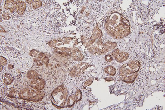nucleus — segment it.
Here are the masks:
<instances>
[{
	"label": "nucleus",
	"mask_w": 165,
	"mask_h": 110,
	"mask_svg": "<svg viewBox=\"0 0 165 110\" xmlns=\"http://www.w3.org/2000/svg\"><path fill=\"white\" fill-rule=\"evenodd\" d=\"M38 76V73L34 71H30L27 74V77L30 79H35V77H37Z\"/></svg>",
	"instance_id": "obj_16"
},
{
	"label": "nucleus",
	"mask_w": 165,
	"mask_h": 110,
	"mask_svg": "<svg viewBox=\"0 0 165 110\" xmlns=\"http://www.w3.org/2000/svg\"><path fill=\"white\" fill-rule=\"evenodd\" d=\"M5 8L13 12L17 8V1H6L5 3Z\"/></svg>",
	"instance_id": "obj_10"
},
{
	"label": "nucleus",
	"mask_w": 165,
	"mask_h": 110,
	"mask_svg": "<svg viewBox=\"0 0 165 110\" xmlns=\"http://www.w3.org/2000/svg\"><path fill=\"white\" fill-rule=\"evenodd\" d=\"M20 97L24 100L30 101L31 96V89L24 88L20 92Z\"/></svg>",
	"instance_id": "obj_11"
},
{
	"label": "nucleus",
	"mask_w": 165,
	"mask_h": 110,
	"mask_svg": "<svg viewBox=\"0 0 165 110\" xmlns=\"http://www.w3.org/2000/svg\"><path fill=\"white\" fill-rule=\"evenodd\" d=\"M105 28L109 35L117 39L127 36L130 32L128 20L117 12L111 14L105 24Z\"/></svg>",
	"instance_id": "obj_1"
},
{
	"label": "nucleus",
	"mask_w": 165,
	"mask_h": 110,
	"mask_svg": "<svg viewBox=\"0 0 165 110\" xmlns=\"http://www.w3.org/2000/svg\"><path fill=\"white\" fill-rule=\"evenodd\" d=\"M105 72L110 75L114 76L116 73L115 68L112 66H108L105 68Z\"/></svg>",
	"instance_id": "obj_14"
},
{
	"label": "nucleus",
	"mask_w": 165,
	"mask_h": 110,
	"mask_svg": "<svg viewBox=\"0 0 165 110\" xmlns=\"http://www.w3.org/2000/svg\"><path fill=\"white\" fill-rule=\"evenodd\" d=\"M75 98H76V101H78L80 100L82 98V94L81 91L79 90H77L75 95Z\"/></svg>",
	"instance_id": "obj_18"
},
{
	"label": "nucleus",
	"mask_w": 165,
	"mask_h": 110,
	"mask_svg": "<svg viewBox=\"0 0 165 110\" xmlns=\"http://www.w3.org/2000/svg\"><path fill=\"white\" fill-rule=\"evenodd\" d=\"M37 54H38V52L36 50H32L31 51V52H30V55L31 56L35 57L37 55Z\"/></svg>",
	"instance_id": "obj_21"
},
{
	"label": "nucleus",
	"mask_w": 165,
	"mask_h": 110,
	"mask_svg": "<svg viewBox=\"0 0 165 110\" xmlns=\"http://www.w3.org/2000/svg\"><path fill=\"white\" fill-rule=\"evenodd\" d=\"M105 59L106 61H107V62H111L113 60V58H112V57L111 55H108L105 56Z\"/></svg>",
	"instance_id": "obj_20"
},
{
	"label": "nucleus",
	"mask_w": 165,
	"mask_h": 110,
	"mask_svg": "<svg viewBox=\"0 0 165 110\" xmlns=\"http://www.w3.org/2000/svg\"><path fill=\"white\" fill-rule=\"evenodd\" d=\"M7 64L6 59L3 57H1V65H5Z\"/></svg>",
	"instance_id": "obj_19"
},
{
	"label": "nucleus",
	"mask_w": 165,
	"mask_h": 110,
	"mask_svg": "<svg viewBox=\"0 0 165 110\" xmlns=\"http://www.w3.org/2000/svg\"><path fill=\"white\" fill-rule=\"evenodd\" d=\"M45 95L44 92L38 90H31L30 101L34 102L39 101L43 98Z\"/></svg>",
	"instance_id": "obj_7"
},
{
	"label": "nucleus",
	"mask_w": 165,
	"mask_h": 110,
	"mask_svg": "<svg viewBox=\"0 0 165 110\" xmlns=\"http://www.w3.org/2000/svg\"><path fill=\"white\" fill-rule=\"evenodd\" d=\"M102 32L95 27L91 38L86 42L88 50L92 54H104L116 47V42H107L103 44L101 40Z\"/></svg>",
	"instance_id": "obj_2"
},
{
	"label": "nucleus",
	"mask_w": 165,
	"mask_h": 110,
	"mask_svg": "<svg viewBox=\"0 0 165 110\" xmlns=\"http://www.w3.org/2000/svg\"><path fill=\"white\" fill-rule=\"evenodd\" d=\"M88 63L85 62H81L78 63L71 70L70 74L71 76L78 77L81 75L86 69H87L89 66Z\"/></svg>",
	"instance_id": "obj_5"
},
{
	"label": "nucleus",
	"mask_w": 165,
	"mask_h": 110,
	"mask_svg": "<svg viewBox=\"0 0 165 110\" xmlns=\"http://www.w3.org/2000/svg\"><path fill=\"white\" fill-rule=\"evenodd\" d=\"M31 87L35 90H41L45 87V83L44 81L40 78H35L30 83Z\"/></svg>",
	"instance_id": "obj_8"
},
{
	"label": "nucleus",
	"mask_w": 165,
	"mask_h": 110,
	"mask_svg": "<svg viewBox=\"0 0 165 110\" xmlns=\"http://www.w3.org/2000/svg\"><path fill=\"white\" fill-rule=\"evenodd\" d=\"M75 101H76V98H75V95H71L67 99V106L69 107H72L75 104Z\"/></svg>",
	"instance_id": "obj_15"
},
{
	"label": "nucleus",
	"mask_w": 165,
	"mask_h": 110,
	"mask_svg": "<svg viewBox=\"0 0 165 110\" xmlns=\"http://www.w3.org/2000/svg\"><path fill=\"white\" fill-rule=\"evenodd\" d=\"M140 64L139 60H136L129 61L122 66L120 69L121 80L128 83L134 82L138 75Z\"/></svg>",
	"instance_id": "obj_3"
},
{
	"label": "nucleus",
	"mask_w": 165,
	"mask_h": 110,
	"mask_svg": "<svg viewBox=\"0 0 165 110\" xmlns=\"http://www.w3.org/2000/svg\"><path fill=\"white\" fill-rule=\"evenodd\" d=\"M71 56L72 58L76 61H81L83 60L84 58V55H82L81 52L77 48L73 49V50L71 54Z\"/></svg>",
	"instance_id": "obj_9"
},
{
	"label": "nucleus",
	"mask_w": 165,
	"mask_h": 110,
	"mask_svg": "<svg viewBox=\"0 0 165 110\" xmlns=\"http://www.w3.org/2000/svg\"><path fill=\"white\" fill-rule=\"evenodd\" d=\"M112 55L117 61L120 63L126 61L129 56L127 52L120 51L118 49L113 51Z\"/></svg>",
	"instance_id": "obj_6"
},
{
	"label": "nucleus",
	"mask_w": 165,
	"mask_h": 110,
	"mask_svg": "<svg viewBox=\"0 0 165 110\" xmlns=\"http://www.w3.org/2000/svg\"><path fill=\"white\" fill-rule=\"evenodd\" d=\"M68 91L64 86H60L56 88L51 94V102L55 107L58 109L63 108L67 100Z\"/></svg>",
	"instance_id": "obj_4"
},
{
	"label": "nucleus",
	"mask_w": 165,
	"mask_h": 110,
	"mask_svg": "<svg viewBox=\"0 0 165 110\" xmlns=\"http://www.w3.org/2000/svg\"><path fill=\"white\" fill-rule=\"evenodd\" d=\"M3 82L6 85H10L13 81V77L10 73H5L2 75Z\"/></svg>",
	"instance_id": "obj_13"
},
{
	"label": "nucleus",
	"mask_w": 165,
	"mask_h": 110,
	"mask_svg": "<svg viewBox=\"0 0 165 110\" xmlns=\"http://www.w3.org/2000/svg\"><path fill=\"white\" fill-rule=\"evenodd\" d=\"M17 11L20 15H22L25 12L26 9V4L24 2L17 1Z\"/></svg>",
	"instance_id": "obj_12"
},
{
	"label": "nucleus",
	"mask_w": 165,
	"mask_h": 110,
	"mask_svg": "<svg viewBox=\"0 0 165 110\" xmlns=\"http://www.w3.org/2000/svg\"><path fill=\"white\" fill-rule=\"evenodd\" d=\"M32 2H30V3L31 5H32V6L35 9L39 8L42 5V2L40 1H32Z\"/></svg>",
	"instance_id": "obj_17"
}]
</instances>
